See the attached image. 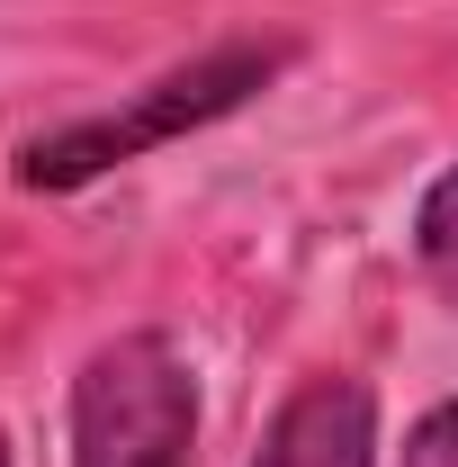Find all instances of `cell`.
Instances as JSON below:
<instances>
[{
  "instance_id": "1",
  "label": "cell",
  "mask_w": 458,
  "mask_h": 467,
  "mask_svg": "<svg viewBox=\"0 0 458 467\" xmlns=\"http://www.w3.org/2000/svg\"><path fill=\"white\" fill-rule=\"evenodd\" d=\"M287 63H297V36H225V46H207V55L135 81L117 109H90V117H63L46 135H27V144L9 153V180H18L27 198H72V189L126 171V162L162 153L180 135L225 126L234 109H252V99L279 81Z\"/></svg>"
},
{
  "instance_id": "2",
  "label": "cell",
  "mask_w": 458,
  "mask_h": 467,
  "mask_svg": "<svg viewBox=\"0 0 458 467\" xmlns=\"http://www.w3.org/2000/svg\"><path fill=\"white\" fill-rule=\"evenodd\" d=\"M72 467H198V368L172 333H109L72 368Z\"/></svg>"
},
{
  "instance_id": "3",
  "label": "cell",
  "mask_w": 458,
  "mask_h": 467,
  "mask_svg": "<svg viewBox=\"0 0 458 467\" xmlns=\"http://www.w3.org/2000/svg\"><path fill=\"white\" fill-rule=\"evenodd\" d=\"M252 467H378V396L350 368H315L270 413Z\"/></svg>"
},
{
  "instance_id": "4",
  "label": "cell",
  "mask_w": 458,
  "mask_h": 467,
  "mask_svg": "<svg viewBox=\"0 0 458 467\" xmlns=\"http://www.w3.org/2000/svg\"><path fill=\"white\" fill-rule=\"evenodd\" d=\"M413 261L441 296H458V162L413 198Z\"/></svg>"
},
{
  "instance_id": "5",
  "label": "cell",
  "mask_w": 458,
  "mask_h": 467,
  "mask_svg": "<svg viewBox=\"0 0 458 467\" xmlns=\"http://www.w3.org/2000/svg\"><path fill=\"white\" fill-rule=\"evenodd\" d=\"M396 467H458V396H441L432 413H413Z\"/></svg>"
},
{
  "instance_id": "6",
  "label": "cell",
  "mask_w": 458,
  "mask_h": 467,
  "mask_svg": "<svg viewBox=\"0 0 458 467\" xmlns=\"http://www.w3.org/2000/svg\"><path fill=\"white\" fill-rule=\"evenodd\" d=\"M0 467H9V431H0Z\"/></svg>"
}]
</instances>
